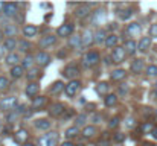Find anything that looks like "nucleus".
Here are the masks:
<instances>
[{"label": "nucleus", "instance_id": "1", "mask_svg": "<svg viewBox=\"0 0 157 146\" xmlns=\"http://www.w3.org/2000/svg\"><path fill=\"white\" fill-rule=\"evenodd\" d=\"M58 140H59V134L56 131H51L38 140V146H55Z\"/></svg>", "mask_w": 157, "mask_h": 146}, {"label": "nucleus", "instance_id": "2", "mask_svg": "<svg viewBox=\"0 0 157 146\" xmlns=\"http://www.w3.org/2000/svg\"><path fill=\"white\" fill-rule=\"evenodd\" d=\"M99 61H101V56H99V53L95 52V50L86 53L84 58H82V64H84V67H93V66H96Z\"/></svg>", "mask_w": 157, "mask_h": 146}, {"label": "nucleus", "instance_id": "3", "mask_svg": "<svg viewBox=\"0 0 157 146\" xmlns=\"http://www.w3.org/2000/svg\"><path fill=\"white\" fill-rule=\"evenodd\" d=\"M17 103H18V99L15 96H9V97H3L0 100V110L2 111H11V110H15L17 108Z\"/></svg>", "mask_w": 157, "mask_h": 146}, {"label": "nucleus", "instance_id": "4", "mask_svg": "<svg viewBox=\"0 0 157 146\" xmlns=\"http://www.w3.org/2000/svg\"><path fill=\"white\" fill-rule=\"evenodd\" d=\"M82 37V44H81V52H84V50H87L89 47H92L93 46V43H95V34L90 31V29H87V31H84V34L81 35Z\"/></svg>", "mask_w": 157, "mask_h": 146}, {"label": "nucleus", "instance_id": "5", "mask_svg": "<svg viewBox=\"0 0 157 146\" xmlns=\"http://www.w3.org/2000/svg\"><path fill=\"white\" fill-rule=\"evenodd\" d=\"M78 75H79V67H78L76 64H69V66L64 67V70H63V76H64L66 79H69V81H75Z\"/></svg>", "mask_w": 157, "mask_h": 146}, {"label": "nucleus", "instance_id": "6", "mask_svg": "<svg viewBox=\"0 0 157 146\" xmlns=\"http://www.w3.org/2000/svg\"><path fill=\"white\" fill-rule=\"evenodd\" d=\"M79 90H81V82L78 79H75V81H69V84H66L64 93L69 97H73Z\"/></svg>", "mask_w": 157, "mask_h": 146}, {"label": "nucleus", "instance_id": "7", "mask_svg": "<svg viewBox=\"0 0 157 146\" xmlns=\"http://www.w3.org/2000/svg\"><path fill=\"white\" fill-rule=\"evenodd\" d=\"M25 113H26V107H25V105H18L15 110H12L11 113H8L5 119H6V122L12 123V122H15V120H17L20 116H23Z\"/></svg>", "mask_w": 157, "mask_h": 146}, {"label": "nucleus", "instance_id": "8", "mask_svg": "<svg viewBox=\"0 0 157 146\" xmlns=\"http://www.w3.org/2000/svg\"><path fill=\"white\" fill-rule=\"evenodd\" d=\"M64 111H66V107H64V103H61V102L52 103L51 108H49V114H51L52 117H61V116L64 114Z\"/></svg>", "mask_w": 157, "mask_h": 146}, {"label": "nucleus", "instance_id": "9", "mask_svg": "<svg viewBox=\"0 0 157 146\" xmlns=\"http://www.w3.org/2000/svg\"><path fill=\"white\" fill-rule=\"evenodd\" d=\"M125 55H127V52H125V49L122 47V46H117L116 49H113V53H111V58H113V61L114 62H124L125 61Z\"/></svg>", "mask_w": 157, "mask_h": 146}, {"label": "nucleus", "instance_id": "10", "mask_svg": "<svg viewBox=\"0 0 157 146\" xmlns=\"http://www.w3.org/2000/svg\"><path fill=\"white\" fill-rule=\"evenodd\" d=\"M73 34V24L72 23H66V24H63V26H59L58 29H56V35L58 37H70Z\"/></svg>", "mask_w": 157, "mask_h": 146}, {"label": "nucleus", "instance_id": "11", "mask_svg": "<svg viewBox=\"0 0 157 146\" xmlns=\"http://www.w3.org/2000/svg\"><path fill=\"white\" fill-rule=\"evenodd\" d=\"M35 62H37L40 67H46V66H49V62H51V55L46 53V52H38V53L35 55Z\"/></svg>", "mask_w": 157, "mask_h": 146}, {"label": "nucleus", "instance_id": "12", "mask_svg": "<svg viewBox=\"0 0 157 146\" xmlns=\"http://www.w3.org/2000/svg\"><path fill=\"white\" fill-rule=\"evenodd\" d=\"M140 32H142V26L139 23H130L125 29V34L128 37H137V35H140Z\"/></svg>", "mask_w": 157, "mask_h": 146}, {"label": "nucleus", "instance_id": "13", "mask_svg": "<svg viewBox=\"0 0 157 146\" xmlns=\"http://www.w3.org/2000/svg\"><path fill=\"white\" fill-rule=\"evenodd\" d=\"M144 69H145V61H144V59H140V58L134 59V61L131 62V66H130V70H131V73H134V75L142 73V72H144Z\"/></svg>", "mask_w": 157, "mask_h": 146}, {"label": "nucleus", "instance_id": "14", "mask_svg": "<svg viewBox=\"0 0 157 146\" xmlns=\"http://www.w3.org/2000/svg\"><path fill=\"white\" fill-rule=\"evenodd\" d=\"M28 137H29V134H28V131L23 129V128H20L18 131L14 133V140H15L17 143H20V145H26Z\"/></svg>", "mask_w": 157, "mask_h": 146}, {"label": "nucleus", "instance_id": "15", "mask_svg": "<svg viewBox=\"0 0 157 146\" xmlns=\"http://www.w3.org/2000/svg\"><path fill=\"white\" fill-rule=\"evenodd\" d=\"M38 90H40V85L37 84V82H29L28 85H26V88H25V93H26V96L28 97H37V93H38Z\"/></svg>", "mask_w": 157, "mask_h": 146}, {"label": "nucleus", "instance_id": "16", "mask_svg": "<svg viewBox=\"0 0 157 146\" xmlns=\"http://www.w3.org/2000/svg\"><path fill=\"white\" fill-rule=\"evenodd\" d=\"M151 43H153V38L151 37H142L137 43V50L139 52H147L148 49L151 47Z\"/></svg>", "mask_w": 157, "mask_h": 146}, {"label": "nucleus", "instance_id": "17", "mask_svg": "<svg viewBox=\"0 0 157 146\" xmlns=\"http://www.w3.org/2000/svg\"><path fill=\"white\" fill-rule=\"evenodd\" d=\"M90 14V5H79L75 9V15L76 18H86Z\"/></svg>", "mask_w": 157, "mask_h": 146}, {"label": "nucleus", "instance_id": "18", "mask_svg": "<svg viewBox=\"0 0 157 146\" xmlns=\"http://www.w3.org/2000/svg\"><path fill=\"white\" fill-rule=\"evenodd\" d=\"M34 125H35V128L40 129V131H48V129H51L52 122H51L49 119H37V120L34 122Z\"/></svg>", "mask_w": 157, "mask_h": 146}, {"label": "nucleus", "instance_id": "19", "mask_svg": "<svg viewBox=\"0 0 157 146\" xmlns=\"http://www.w3.org/2000/svg\"><path fill=\"white\" fill-rule=\"evenodd\" d=\"M17 8H18V5H17V3H6V5H5L3 15H5V17H8V18L15 17V14H17Z\"/></svg>", "mask_w": 157, "mask_h": 146}, {"label": "nucleus", "instance_id": "20", "mask_svg": "<svg viewBox=\"0 0 157 146\" xmlns=\"http://www.w3.org/2000/svg\"><path fill=\"white\" fill-rule=\"evenodd\" d=\"M18 61H20V56H18V53H15V52H11V53H8V55L5 56V62H6L8 66H11V67L18 66Z\"/></svg>", "mask_w": 157, "mask_h": 146}, {"label": "nucleus", "instance_id": "21", "mask_svg": "<svg viewBox=\"0 0 157 146\" xmlns=\"http://www.w3.org/2000/svg\"><path fill=\"white\" fill-rule=\"evenodd\" d=\"M125 76H127V72H125L124 69H116V70H113V72L110 73V79L114 81V82L125 79Z\"/></svg>", "mask_w": 157, "mask_h": 146}, {"label": "nucleus", "instance_id": "22", "mask_svg": "<svg viewBox=\"0 0 157 146\" xmlns=\"http://www.w3.org/2000/svg\"><path fill=\"white\" fill-rule=\"evenodd\" d=\"M9 75H11L12 79H20V78L25 75V69L21 67V64H18V66H15V67H11Z\"/></svg>", "mask_w": 157, "mask_h": 146}, {"label": "nucleus", "instance_id": "23", "mask_svg": "<svg viewBox=\"0 0 157 146\" xmlns=\"http://www.w3.org/2000/svg\"><path fill=\"white\" fill-rule=\"evenodd\" d=\"M3 35L8 38H14L17 35V26L15 24H5L3 26Z\"/></svg>", "mask_w": 157, "mask_h": 146}, {"label": "nucleus", "instance_id": "24", "mask_svg": "<svg viewBox=\"0 0 157 146\" xmlns=\"http://www.w3.org/2000/svg\"><path fill=\"white\" fill-rule=\"evenodd\" d=\"M3 47H5V50H8L11 53V52H14V49L18 47V41L15 38H6L3 41Z\"/></svg>", "mask_w": 157, "mask_h": 146}, {"label": "nucleus", "instance_id": "25", "mask_svg": "<svg viewBox=\"0 0 157 146\" xmlns=\"http://www.w3.org/2000/svg\"><path fill=\"white\" fill-rule=\"evenodd\" d=\"M81 44H82V37L81 35H73L69 38V47L72 49H81Z\"/></svg>", "mask_w": 157, "mask_h": 146}, {"label": "nucleus", "instance_id": "26", "mask_svg": "<svg viewBox=\"0 0 157 146\" xmlns=\"http://www.w3.org/2000/svg\"><path fill=\"white\" fill-rule=\"evenodd\" d=\"M55 43H56V37H55V35H46V37L41 38L40 46H41V47H52Z\"/></svg>", "mask_w": 157, "mask_h": 146}, {"label": "nucleus", "instance_id": "27", "mask_svg": "<svg viewBox=\"0 0 157 146\" xmlns=\"http://www.w3.org/2000/svg\"><path fill=\"white\" fill-rule=\"evenodd\" d=\"M105 18V11L104 9H98L93 12V17H92V23L93 24H101V21H104Z\"/></svg>", "mask_w": 157, "mask_h": 146}, {"label": "nucleus", "instance_id": "28", "mask_svg": "<svg viewBox=\"0 0 157 146\" xmlns=\"http://www.w3.org/2000/svg\"><path fill=\"white\" fill-rule=\"evenodd\" d=\"M134 12H133V9L131 8H124V9H119L117 11V17L121 18V20H130L131 18V15H133Z\"/></svg>", "mask_w": 157, "mask_h": 146}, {"label": "nucleus", "instance_id": "29", "mask_svg": "<svg viewBox=\"0 0 157 146\" xmlns=\"http://www.w3.org/2000/svg\"><path fill=\"white\" fill-rule=\"evenodd\" d=\"M96 134H98V129H96V126H93V125L84 126V129H82V136H84L86 139H92V137H95Z\"/></svg>", "mask_w": 157, "mask_h": 146}, {"label": "nucleus", "instance_id": "30", "mask_svg": "<svg viewBox=\"0 0 157 146\" xmlns=\"http://www.w3.org/2000/svg\"><path fill=\"white\" fill-rule=\"evenodd\" d=\"M78 134H79V128L73 125V126H69V128L66 129V133H64V137H66L67 140H72V139H75Z\"/></svg>", "mask_w": 157, "mask_h": 146}, {"label": "nucleus", "instance_id": "31", "mask_svg": "<svg viewBox=\"0 0 157 146\" xmlns=\"http://www.w3.org/2000/svg\"><path fill=\"white\" fill-rule=\"evenodd\" d=\"M117 43H119V38H117V35H114V34H110V35L107 37V40H105V46L108 49H116L117 47Z\"/></svg>", "mask_w": 157, "mask_h": 146}, {"label": "nucleus", "instance_id": "32", "mask_svg": "<svg viewBox=\"0 0 157 146\" xmlns=\"http://www.w3.org/2000/svg\"><path fill=\"white\" fill-rule=\"evenodd\" d=\"M44 103H46V97H44V96L34 97V99H32V111L43 108V107H44Z\"/></svg>", "mask_w": 157, "mask_h": 146}, {"label": "nucleus", "instance_id": "33", "mask_svg": "<svg viewBox=\"0 0 157 146\" xmlns=\"http://www.w3.org/2000/svg\"><path fill=\"white\" fill-rule=\"evenodd\" d=\"M37 32H38V29H37L35 26H32V24H26V26L23 28V35H25V37H28V38L35 37V35H37Z\"/></svg>", "mask_w": 157, "mask_h": 146}, {"label": "nucleus", "instance_id": "34", "mask_svg": "<svg viewBox=\"0 0 157 146\" xmlns=\"http://www.w3.org/2000/svg\"><path fill=\"white\" fill-rule=\"evenodd\" d=\"M124 49H125V52H127L128 55H133V53L137 50V43H136V41H133V40H128V41H125Z\"/></svg>", "mask_w": 157, "mask_h": 146}, {"label": "nucleus", "instance_id": "35", "mask_svg": "<svg viewBox=\"0 0 157 146\" xmlns=\"http://www.w3.org/2000/svg\"><path fill=\"white\" fill-rule=\"evenodd\" d=\"M66 88V85H64V82H61V81H56V82H53L52 84V87H51V93L52 95H59L63 90Z\"/></svg>", "mask_w": 157, "mask_h": 146}, {"label": "nucleus", "instance_id": "36", "mask_svg": "<svg viewBox=\"0 0 157 146\" xmlns=\"http://www.w3.org/2000/svg\"><path fill=\"white\" fill-rule=\"evenodd\" d=\"M107 34H105L104 29H99V31H96L95 32V43H98V44H105V40H107Z\"/></svg>", "mask_w": 157, "mask_h": 146}, {"label": "nucleus", "instance_id": "37", "mask_svg": "<svg viewBox=\"0 0 157 146\" xmlns=\"http://www.w3.org/2000/svg\"><path fill=\"white\" fill-rule=\"evenodd\" d=\"M34 62H35V58H32L31 55H26V56L23 58V61H21V67H23V69L31 70V69H32V66H34Z\"/></svg>", "mask_w": 157, "mask_h": 146}, {"label": "nucleus", "instance_id": "38", "mask_svg": "<svg viewBox=\"0 0 157 146\" xmlns=\"http://www.w3.org/2000/svg\"><path fill=\"white\" fill-rule=\"evenodd\" d=\"M87 122H89V116L84 114V113H82V114H78V116L75 117V126H78V128H79V126H84Z\"/></svg>", "mask_w": 157, "mask_h": 146}, {"label": "nucleus", "instance_id": "39", "mask_svg": "<svg viewBox=\"0 0 157 146\" xmlns=\"http://www.w3.org/2000/svg\"><path fill=\"white\" fill-rule=\"evenodd\" d=\"M108 90H110V85H108L107 82H99V84L96 85V92H98V95L107 96V95H108Z\"/></svg>", "mask_w": 157, "mask_h": 146}, {"label": "nucleus", "instance_id": "40", "mask_svg": "<svg viewBox=\"0 0 157 146\" xmlns=\"http://www.w3.org/2000/svg\"><path fill=\"white\" fill-rule=\"evenodd\" d=\"M40 69H31V70H28V73H26V78H28V81H31V82H34V79H37L38 76H40Z\"/></svg>", "mask_w": 157, "mask_h": 146}, {"label": "nucleus", "instance_id": "41", "mask_svg": "<svg viewBox=\"0 0 157 146\" xmlns=\"http://www.w3.org/2000/svg\"><path fill=\"white\" fill-rule=\"evenodd\" d=\"M104 103L105 107H114L117 103V96L116 95H107L104 97Z\"/></svg>", "mask_w": 157, "mask_h": 146}, {"label": "nucleus", "instance_id": "42", "mask_svg": "<svg viewBox=\"0 0 157 146\" xmlns=\"http://www.w3.org/2000/svg\"><path fill=\"white\" fill-rule=\"evenodd\" d=\"M18 50L20 52H28L29 49H31V43L28 41V40H21V41H18Z\"/></svg>", "mask_w": 157, "mask_h": 146}, {"label": "nucleus", "instance_id": "43", "mask_svg": "<svg viewBox=\"0 0 157 146\" xmlns=\"http://www.w3.org/2000/svg\"><path fill=\"white\" fill-rule=\"evenodd\" d=\"M8 87H9V79L5 76H0V92L8 90Z\"/></svg>", "mask_w": 157, "mask_h": 146}, {"label": "nucleus", "instance_id": "44", "mask_svg": "<svg viewBox=\"0 0 157 146\" xmlns=\"http://www.w3.org/2000/svg\"><path fill=\"white\" fill-rule=\"evenodd\" d=\"M145 72H147V75H148V76H157V66L150 64V66L145 69Z\"/></svg>", "mask_w": 157, "mask_h": 146}, {"label": "nucleus", "instance_id": "45", "mask_svg": "<svg viewBox=\"0 0 157 146\" xmlns=\"http://www.w3.org/2000/svg\"><path fill=\"white\" fill-rule=\"evenodd\" d=\"M153 129H154V126L150 123V122H147V123H144L142 126H140V131L144 133V134H148V133H153Z\"/></svg>", "mask_w": 157, "mask_h": 146}, {"label": "nucleus", "instance_id": "46", "mask_svg": "<svg viewBox=\"0 0 157 146\" xmlns=\"http://www.w3.org/2000/svg\"><path fill=\"white\" fill-rule=\"evenodd\" d=\"M119 126V117H113L108 122V128H117Z\"/></svg>", "mask_w": 157, "mask_h": 146}, {"label": "nucleus", "instance_id": "47", "mask_svg": "<svg viewBox=\"0 0 157 146\" xmlns=\"http://www.w3.org/2000/svg\"><path fill=\"white\" fill-rule=\"evenodd\" d=\"M125 140V134H122V133H116L114 134V142L116 143H122Z\"/></svg>", "mask_w": 157, "mask_h": 146}, {"label": "nucleus", "instance_id": "48", "mask_svg": "<svg viewBox=\"0 0 157 146\" xmlns=\"http://www.w3.org/2000/svg\"><path fill=\"white\" fill-rule=\"evenodd\" d=\"M150 37L151 38H157V23L151 24V28H150Z\"/></svg>", "mask_w": 157, "mask_h": 146}, {"label": "nucleus", "instance_id": "49", "mask_svg": "<svg viewBox=\"0 0 157 146\" xmlns=\"http://www.w3.org/2000/svg\"><path fill=\"white\" fill-rule=\"evenodd\" d=\"M90 120H92L93 123H98V122L102 120V116H101V114H93V116L90 117Z\"/></svg>", "mask_w": 157, "mask_h": 146}, {"label": "nucleus", "instance_id": "50", "mask_svg": "<svg viewBox=\"0 0 157 146\" xmlns=\"http://www.w3.org/2000/svg\"><path fill=\"white\" fill-rule=\"evenodd\" d=\"M125 126L133 128V126H134V119H133V117H128V119L125 120Z\"/></svg>", "mask_w": 157, "mask_h": 146}, {"label": "nucleus", "instance_id": "51", "mask_svg": "<svg viewBox=\"0 0 157 146\" xmlns=\"http://www.w3.org/2000/svg\"><path fill=\"white\" fill-rule=\"evenodd\" d=\"M61 146H75V145H73V143H72L70 140H66V142H64V143H63Z\"/></svg>", "mask_w": 157, "mask_h": 146}, {"label": "nucleus", "instance_id": "52", "mask_svg": "<svg viewBox=\"0 0 157 146\" xmlns=\"http://www.w3.org/2000/svg\"><path fill=\"white\" fill-rule=\"evenodd\" d=\"M151 136H153V139H156L157 140V126L153 129V133H151Z\"/></svg>", "mask_w": 157, "mask_h": 146}, {"label": "nucleus", "instance_id": "53", "mask_svg": "<svg viewBox=\"0 0 157 146\" xmlns=\"http://www.w3.org/2000/svg\"><path fill=\"white\" fill-rule=\"evenodd\" d=\"M31 116H32V111H26V113L23 114V117H25V119H28V117H31Z\"/></svg>", "mask_w": 157, "mask_h": 146}, {"label": "nucleus", "instance_id": "54", "mask_svg": "<svg viewBox=\"0 0 157 146\" xmlns=\"http://www.w3.org/2000/svg\"><path fill=\"white\" fill-rule=\"evenodd\" d=\"M8 133H9V128H8V126L2 129V134H3V136H8Z\"/></svg>", "mask_w": 157, "mask_h": 146}, {"label": "nucleus", "instance_id": "55", "mask_svg": "<svg viewBox=\"0 0 157 146\" xmlns=\"http://www.w3.org/2000/svg\"><path fill=\"white\" fill-rule=\"evenodd\" d=\"M5 5H6V3L0 2V14H3V11H5Z\"/></svg>", "mask_w": 157, "mask_h": 146}, {"label": "nucleus", "instance_id": "56", "mask_svg": "<svg viewBox=\"0 0 157 146\" xmlns=\"http://www.w3.org/2000/svg\"><path fill=\"white\" fill-rule=\"evenodd\" d=\"M3 55H5V47L0 46V58H3Z\"/></svg>", "mask_w": 157, "mask_h": 146}, {"label": "nucleus", "instance_id": "57", "mask_svg": "<svg viewBox=\"0 0 157 146\" xmlns=\"http://www.w3.org/2000/svg\"><path fill=\"white\" fill-rule=\"evenodd\" d=\"M98 146H110V143H108V142H99Z\"/></svg>", "mask_w": 157, "mask_h": 146}, {"label": "nucleus", "instance_id": "58", "mask_svg": "<svg viewBox=\"0 0 157 146\" xmlns=\"http://www.w3.org/2000/svg\"><path fill=\"white\" fill-rule=\"evenodd\" d=\"M3 40V31H0V41Z\"/></svg>", "mask_w": 157, "mask_h": 146}, {"label": "nucleus", "instance_id": "59", "mask_svg": "<svg viewBox=\"0 0 157 146\" xmlns=\"http://www.w3.org/2000/svg\"><path fill=\"white\" fill-rule=\"evenodd\" d=\"M23 146H35V145H32V143H26V145H23Z\"/></svg>", "mask_w": 157, "mask_h": 146}, {"label": "nucleus", "instance_id": "60", "mask_svg": "<svg viewBox=\"0 0 157 146\" xmlns=\"http://www.w3.org/2000/svg\"><path fill=\"white\" fill-rule=\"evenodd\" d=\"M75 146H86V145H82V143H79V145H75Z\"/></svg>", "mask_w": 157, "mask_h": 146}, {"label": "nucleus", "instance_id": "61", "mask_svg": "<svg viewBox=\"0 0 157 146\" xmlns=\"http://www.w3.org/2000/svg\"><path fill=\"white\" fill-rule=\"evenodd\" d=\"M156 90H157V82H156Z\"/></svg>", "mask_w": 157, "mask_h": 146}, {"label": "nucleus", "instance_id": "62", "mask_svg": "<svg viewBox=\"0 0 157 146\" xmlns=\"http://www.w3.org/2000/svg\"><path fill=\"white\" fill-rule=\"evenodd\" d=\"M0 126H2V120H0Z\"/></svg>", "mask_w": 157, "mask_h": 146}, {"label": "nucleus", "instance_id": "63", "mask_svg": "<svg viewBox=\"0 0 157 146\" xmlns=\"http://www.w3.org/2000/svg\"><path fill=\"white\" fill-rule=\"evenodd\" d=\"M156 114H157V110H156Z\"/></svg>", "mask_w": 157, "mask_h": 146}]
</instances>
